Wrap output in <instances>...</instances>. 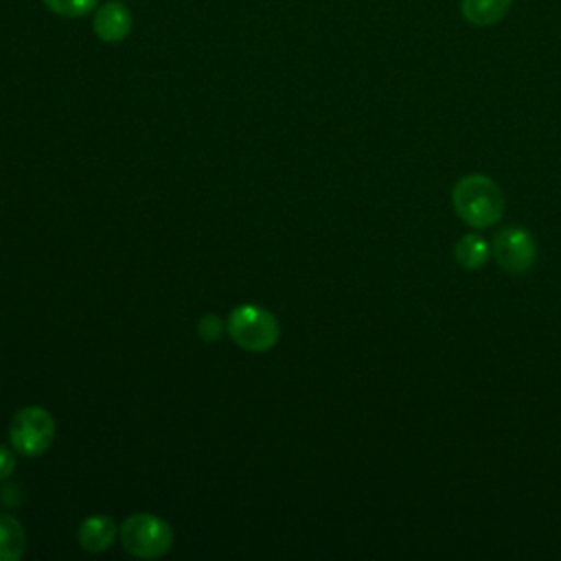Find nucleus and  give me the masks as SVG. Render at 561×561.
I'll return each instance as SVG.
<instances>
[{
	"mask_svg": "<svg viewBox=\"0 0 561 561\" xmlns=\"http://www.w3.org/2000/svg\"><path fill=\"white\" fill-rule=\"evenodd\" d=\"M451 206L454 213L469 228H491L504 215V193L495 180L484 173L462 175L451 188Z\"/></svg>",
	"mask_w": 561,
	"mask_h": 561,
	"instance_id": "f257e3e1",
	"label": "nucleus"
},
{
	"mask_svg": "<svg viewBox=\"0 0 561 561\" xmlns=\"http://www.w3.org/2000/svg\"><path fill=\"white\" fill-rule=\"evenodd\" d=\"M121 543L127 554L138 559H158L173 546L171 526L151 513H134L121 524Z\"/></svg>",
	"mask_w": 561,
	"mask_h": 561,
	"instance_id": "f03ea898",
	"label": "nucleus"
},
{
	"mask_svg": "<svg viewBox=\"0 0 561 561\" xmlns=\"http://www.w3.org/2000/svg\"><path fill=\"white\" fill-rule=\"evenodd\" d=\"M232 342L248 353H265L280 337L278 320L259 305H241L228 318Z\"/></svg>",
	"mask_w": 561,
	"mask_h": 561,
	"instance_id": "7ed1b4c3",
	"label": "nucleus"
},
{
	"mask_svg": "<svg viewBox=\"0 0 561 561\" xmlns=\"http://www.w3.org/2000/svg\"><path fill=\"white\" fill-rule=\"evenodd\" d=\"M55 419L39 405H26L15 412L9 425V443L15 454L37 458L53 445Z\"/></svg>",
	"mask_w": 561,
	"mask_h": 561,
	"instance_id": "20e7f679",
	"label": "nucleus"
},
{
	"mask_svg": "<svg viewBox=\"0 0 561 561\" xmlns=\"http://www.w3.org/2000/svg\"><path fill=\"white\" fill-rule=\"evenodd\" d=\"M491 256L508 274H524L537 259V245L533 234L522 226H508L495 232L491 243Z\"/></svg>",
	"mask_w": 561,
	"mask_h": 561,
	"instance_id": "39448f33",
	"label": "nucleus"
},
{
	"mask_svg": "<svg viewBox=\"0 0 561 561\" xmlns=\"http://www.w3.org/2000/svg\"><path fill=\"white\" fill-rule=\"evenodd\" d=\"M131 24H134V20H131L129 9L118 0H110L101 7H96V11L92 15V31L105 44L123 42L129 35Z\"/></svg>",
	"mask_w": 561,
	"mask_h": 561,
	"instance_id": "423d86ee",
	"label": "nucleus"
},
{
	"mask_svg": "<svg viewBox=\"0 0 561 561\" xmlns=\"http://www.w3.org/2000/svg\"><path fill=\"white\" fill-rule=\"evenodd\" d=\"M116 524L107 515H90L79 524L77 539L79 546L88 552H103L114 543Z\"/></svg>",
	"mask_w": 561,
	"mask_h": 561,
	"instance_id": "0eeeda50",
	"label": "nucleus"
},
{
	"mask_svg": "<svg viewBox=\"0 0 561 561\" xmlns=\"http://www.w3.org/2000/svg\"><path fill=\"white\" fill-rule=\"evenodd\" d=\"M513 0H460V13L471 26H495L511 11Z\"/></svg>",
	"mask_w": 561,
	"mask_h": 561,
	"instance_id": "6e6552de",
	"label": "nucleus"
},
{
	"mask_svg": "<svg viewBox=\"0 0 561 561\" xmlns=\"http://www.w3.org/2000/svg\"><path fill=\"white\" fill-rule=\"evenodd\" d=\"M491 256V245L489 241L478 234V232H467L462 234L456 245H454V259L462 270H480Z\"/></svg>",
	"mask_w": 561,
	"mask_h": 561,
	"instance_id": "1a4fd4ad",
	"label": "nucleus"
},
{
	"mask_svg": "<svg viewBox=\"0 0 561 561\" xmlns=\"http://www.w3.org/2000/svg\"><path fill=\"white\" fill-rule=\"evenodd\" d=\"M26 550V533L18 517L0 513V561H18Z\"/></svg>",
	"mask_w": 561,
	"mask_h": 561,
	"instance_id": "9d476101",
	"label": "nucleus"
},
{
	"mask_svg": "<svg viewBox=\"0 0 561 561\" xmlns=\"http://www.w3.org/2000/svg\"><path fill=\"white\" fill-rule=\"evenodd\" d=\"M44 7L59 18H83L92 13L99 0H42Z\"/></svg>",
	"mask_w": 561,
	"mask_h": 561,
	"instance_id": "9b49d317",
	"label": "nucleus"
},
{
	"mask_svg": "<svg viewBox=\"0 0 561 561\" xmlns=\"http://www.w3.org/2000/svg\"><path fill=\"white\" fill-rule=\"evenodd\" d=\"M197 331L204 342H215L221 335V320L215 313H206L197 322Z\"/></svg>",
	"mask_w": 561,
	"mask_h": 561,
	"instance_id": "f8f14e48",
	"label": "nucleus"
},
{
	"mask_svg": "<svg viewBox=\"0 0 561 561\" xmlns=\"http://www.w3.org/2000/svg\"><path fill=\"white\" fill-rule=\"evenodd\" d=\"M13 469H15V456H13V451H11L9 447L0 445V480L9 478V476L13 473Z\"/></svg>",
	"mask_w": 561,
	"mask_h": 561,
	"instance_id": "ddd939ff",
	"label": "nucleus"
}]
</instances>
